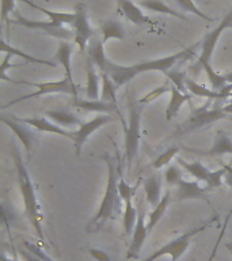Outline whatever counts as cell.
Listing matches in <instances>:
<instances>
[{
	"label": "cell",
	"instance_id": "31",
	"mask_svg": "<svg viewBox=\"0 0 232 261\" xmlns=\"http://www.w3.org/2000/svg\"><path fill=\"white\" fill-rule=\"evenodd\" d=\"M19 254L24 261H54L48 253L33 242H24L23 248L19 249Z\"/></svg>",
	"mask_w": 232,
	"mask_h": 261
},
{
	"label": "cell",
	"instance_id": "44",
	"mask_svg": "<svg viewBox=\"0 0 232 261\" xmlns=\"http://www.w3.org/2000/svg\"><path fill=\"white\" fill-rule=\"evenodd\" d=\"M11 55H4V59L3 61H2V64H0V81H8L10 82V79L7 77V75H6V71H7L8 68H12V67H18V65L20 64H11L10 63V60H11Z\"/></svg>",
	"mask_w": 232,
	"mask_h": 261
},
{
	"label": "cell",
	"instance_id": "38",
	"mask_svg": "<svg viewBox=\"0 0 232 261\" xmlns=\"http://www.w3.org/2000/svg\"><path fill=\"white\" fill-rule=\"evenodd\" d=\"M166 76L167 79L172 82V85L177 86L181 91L186 93V73L182 72V71H177V69H174V71H167Z\"/></svg>",
	"mask_w": 232,
	"mask_h": 261
},
{
	"label": "cell",
	"instance_id": "15",
	"mask_svg": "<svg viewBox=\"0 0 232 261\" xmlns=\"http://www.w3.org/2000/svg\"><path fill=\"white\" fill-rule=\"evenodd\" d=\"M187 150L198 155L211 156V158H219L223 155H232V139L224 130H219L216 134L213 144L209 150H191V148H187Z\"/></svg>",
	"mask_w": 232,
	"mask_h": 261
},
{
	"label": "cell",
	"instance_id": "30",
	"mask_svg": "<svg viewBox=\"0 0 232 261\" xmlns=\"http://www.w3.org/2000/svg\"><path fill=\"white\" fill-rule=\"evenodd\" d=\"M2 52L4 55H11V56H19L22 59L27 61V63H34V64H44V65H48V67H57V63L56 61H49V60H44V59H38V57L33 56V55H27V53L22 52L19 49L14 48L10 45V42L6 41V38H2Z\"/></svg>",
	"mask_w": 232,
	"mask_h": 261
},
{
	"label": "cell",
	"instance_id": "4",
	"mask_svg": "<svg viewBox=\"0 0 232 261\" xmlns=\"http://www.w3.org/2000/svg\"><path fill=\"white\" fill-rule=\"evenodd\" d=\"M141 114L142 103L140 101H129V113L128 121L124 122L125 129V162L128 170H130L132 162L136 158L141 138Z\"/></svg>",
	"mask_w": 232,
	"mask_h": 261
},
{
	"label": "cell",
	"instance_id": "28",
	"mask_svg": "<svg viewBox=\"0 0 232 261\" xmlns=\"http://www.w3.org/2000/svg\"><path fill=\"white\" fill-rule=\"evenodd\" d=\"M20 2H23L27 6L33 8H37V10H40L44 14L49 16V20H53V22H56V23L64 24V26H69V24H73L75 22V12H59V11H50L48 8H44L38 6V4L33 3L32 0H20Z\"/></svg>",
	"mask_w": 232,
	"mask_h": 261
},
{
	"label": "cell",
	"instance_id": "12",
	"mask_svg": "<svg viewBox=\"0 0 232 261\" xmlns=\"http://www.w3.org/2000/svg\"><path fill=\"white\" fill-rule=\"evenodd\" d=\"M114 118L110 116V114H97L95 117L91 118L90 121L83 122L79 129L73 132V147H75V152L79 156L80 155V151L84 146V143L87 142V139L91 136V135L98 130L101 126L109 124V122L113 121Z\"/></svg>",
	"mask_w": 232,
	"mask_h": 261
},
{
	"label": "cell",
	"instance_id": "36",
	"mask_svg": "<svg viewBox=\"0 0 232 261\" xmlns=\"http://www.w3.org/2000/svg\"><path fill=\"white\" fill-rule=\"evenodd\" d=\"M164 179H166L167 185H170V187H172V185L177 187L182 181V170L179 169L178 163L170 165V166L167 167L166 171H164Z\"/></svg>",
	"mask_w": 232,
	"mask_h": 261
},
{
	"label": "cell",
	"instance_id": "50",
	"mask_svg": "<svg viewBox=\"0 0 232 261\" xmlns=\"http://www.w3.org/2000/svg\"><path fill=\"white\" fill-rule=\"evenodd\" d=\"M225 249H227L228 252H229V254L232 256V241L231 242H227V244H225Z\"/></svg>",
	"mask_w": 232,
	"mask_h": 261
},
{
	"label": "cell",
	"instance_id": "18",
	"mask_svg": "<svg viewBox=\"0 0 232 261\" xmlns=\"http://www.w3.org/2000/svg\"><path fill=\"white\" fill-rule=\"evenodd\" d=\"M103 44H105V41L93 37L91 41L89 42V46H87V57L93 61V64L97 67L99 73L105 72L106 67H107V63H109L110 60V59H107V56L105 55Z\"/></svg>",
	"mask_w": 232,
	"mask_h": 261
},
{
	"label": "cell",
	"instance_id": "5",
	"mask_svg": "<svg viewBox=\"0 0 232 261\" xmlns=\"http://www.w3.org/2000/svg\"><path fill=\"white\" fill-rule=\"evenodd\" d=\"M217 220H219V216L213 215L211 220H208V222L202 223L201 226H198V227L191 228L190 231L185 232V234H182V236L178 237V238H175V240H171L170 242H167L166 245H163L162 248H159L158 250H155L151 256H148L142 261H155L158 260V258H160L162 256H170L172 261H178L179 258L187 252V249L190 246L191 240H193L197 234L202 232L204 230H207L208 227H211L212 224L215 223V222H217Z\"/></svg>",
	"mask_w": 232,
	"mask_h": 261
},
{
	"label": "cell",
	"instance_id": "47",
	"mask_svg": "<svg viewBox=\"0 0 232 261\" xmlns=\"http://www.w3.org/2000/svg\"><path fill=\"white\" fill-rule=\"evenodd\" d=\"M224 110H225L228 114H232V99H229V101L224 105Z\"/></svg>",
	"mask_w": 232,
	"mask_h": 261
},
{
	"label": "cell",
	"instance_id": "14",
	"mask_svg": "<svg viewBox=\"0 0 232 261\" xmlns=\"http://www.w3.org/2000/svg\"><path fill=\"white\" fill-rule=\"evenodd\" d=\"M172 199L175 201H183V200H202L211 204L209 201V193L207 188H202L199 185V181H187L182 179L177 185V189L174 191Z\"/></svg>",
	"mask_w": 232,
	"mask_h": 261
},
{
	"label": "cell",
	"instance_id": "27",
	"mask_svg": "<svg viewBox=\"0 0 232 261\" xmlns=\"http://www.w3.org/2000/svg\"><path fill=\"white\" fill-rule=\"evenodd\" d=\"M177 163H178L179 166L183 167L185 170L191 175V177H194L195 181H199V182H205L207 184L208 177L211 174V170L207 169V167L204 166L202 163L199 162V161H194V162H186L185 159L182 158H177Z\"/></svg>",
	"mask_w": 232,
	"mask_h": 261
},
{
	"label": "cell",
	"instance_id": "24",
	"mask_svg": "<svg viewBox=\"0 0 232 261\" xmlns=\"http://www.w3.org/2000/svg\"><path fill=\"white\" fill-rule=\"evenodd\" d=\"M144 192H146L147 201L156 207L160 200H162V177L159 175H152L150 178L144 181Z\"/></svg>",
	"mask_w": 232,
	"mask_h": 261
},
{
	"label": "cell",
	"instance_id": "8",
	"mask_svg": "<svg viewBox=\"0 0 232 261\" xmlns=\"http://www.w3.org/2000/svg\"><path fill=\"white\" fill-rule=\"evenodd\" d=\"M16 19H10V23L19 24V26H23V28L33 29V30H38V32H44L45 34H48L50 37H56V38H60V40L68 41L71 38H73V32L68 26H64V24L56 23L53 20H33L27 19L22 16L18 11H15Z\"/></svg>",
	"mask_w": 232,
	"mask_h": 261
},
{
	"label": "cell",
	"instance_id": "29",
	"mask_svg": "<svg viewBox=\"0 0 232 261\" xmlns=\"http://www.w3.org/2000/svg\"><path fill=\"white\" fill-rule=\"evenodd\" d=\"M171 200H172V193L170 191H166V193L163 195L162 200H160V203L148 215V220H147V228H148V231H152V228L160 222V219L164 215V212L167 211V207H168Z\"/></svg>",
	"mask_w": 232,
	"mask_h": 261
},
{
	"label": "cell",
	"instance_id": "25",
	"mask_svg": "<svg viewBox=\"0 0 232 261\" xmlns=\"http://www.w3.org/2000/svg\"><path fill=\"white\" fill-rule=\"evenodd\" d=\"M186 89L187 91L191 94V95H195V97H202L208 98L209 101H225L227 98L224 97L223 94H220L219 91H215L213 89H208L205 86L198 85L195 83L193 79L187 76L186 77Z\"/></svg>",
	"mask_w": 232,
	"mask_h": 261
},
{
	"label": "cell",
	"instance_id": "10",
	"mask_svg": "<svg viewBox=\"0 0 232 261\" xmlns=\"http://www.w3.org/2000/svg\"><path fill=\"white\" fill-rule=\"evenodd\" d=\"M73 41L79 46L80 52H84L89 46V42L94 37V30L91 28L87 14V7L84 3H77L75 6V22H73Z\"/></svg>",
	"mask_w": 232,
	"mask_h": 261
},
{
	"label": "cell",
	"instance_id": "39",
	"mask_svg": "<svg viewBox=\"0 0 232 261\" xmlns=\"http://www.w3.org/2000/svg\"><path fill=\"white\" fill-rule=\"evenodd\" d=\"M177 2H178L179 7L182 8L185 12H191V14H194V15L199 16V18L204 20H209V22H212V20H213V18L208 16L207 14H204L202 11H199V8L195 6V3L193 2V0H177Z\"/></svg>",
	"mask_w": 232,
	"mask_h": 261
},
{
	"label": "cell",
	"instance_id": "6",
	"mask_svg": "<svg viewBox=\"0 0 232 261\" xmlns=\"http://www.w3.org/2000/svg\"><path fill=\"white\" fill-rule=\"evenodd\" d=\"M197 46L198 45H193L190 48L183 49L181 52L170 55V56L160 57V59H155V60L141 61L137 64L129 65L130 73H132L133 79L137 76L138 73L148 72V71H160V72L166 73L167 71H171V68H174L175 65L179 64V63L194 59Z\"/></svg>",
	"mask_w": 232,
	"mask_h": 261
},
{
	"label": "cell",
	"instance_id": "45",
	"mask_svg": "<svg viewBox=\"0 0 232 261\" xmlns=\"http://www.w3.org/2000/svg\"><path fill=\"white\" fill-rule=\"evenodd\" d=\"M87 252L90 253V256L93 257L94 260L97 261H111V257L105 252V250H101V249L97 248H89Z\"/></svg>",
	"mask_w": 232,
	"mask_h": 261
},
{
	"label": "cell",
	"instance_id": "20",
	"mask_svg": "<svg viewBox=\"0 0 232 261\" xmlns=\"http://www.w3.org/2000/svg\"><path fill=\"white\" fill-rule=\"evenodd\" d=\"M73 106L80 110H85V112H95L99 114H110L113 112H117V105L109 103V102L102 101L99 99H75L73 101Z\"/></svg>",
	"mask_w": 232,
	"mask_h": 261
},
{
	"label": "cell",
	"instance_id": "43",
	"mask_svg": "<svg viewBox=\"0 0 232 261\" xmlns=\"http://www.w3.org/2000/svg\"><path fill=\"white\" fill-rule=\"evenodd\" d=\"M231 216H232V211H229V214H228V215L225 216V220H224V224H223V226H221V231H220V234H219V238H217L215 246H213V249H212V253H211V256H209V258H208V261H213V260H215L216 253H217V249H219L220 242H221L224 234H225V230H227V226H228V223H229V219H231Z\"/></svg>",
	"mask_w": 232,
	"mask_h": 261
},
{
	"label": "cell",
	"instance_id": "34",
	"mask_svg": "<svg viewBox=\"0 0 232 261\" xmlns=\"http://www.w3.org/2000/svg\"><path fill=\"white\" fill-rule=\"evenodd\" d=\"M101 99L102 101L109 102V103H113V105H117V99H115V90H117V87L114 85V82L111 81V77L106 72L101 73Z\"/></svg>",
	"mask_w": 232,
	"mask_h": 261
},
{
	"label": "cell",
	"instance_id": "46",
	"mask_svg": "<svg viewBox=\"0 0 232 261\" xmlns=\"http://www.w3.org/2000/svg\"><path fill=\"white\" fill-rule=\"evenodd\" d=\"M223 165L227 169V173H225V177H224V182L227 184L228 188L232 191V165H225V163H223Z\"/></svg>",
	"mask_w": 232,
	"mask_h": 261
},
{
	"label": "cell",
	"instance_id": "37",
	"mask_svg": "<svg viewBox=\"0 0 232 261\" xmlns=\"http://www.w3.org/2000/svg\"><path fill=\"white\" fill-rule=\"evenodd\" d=\"M178 147H170V148H167L164 152H162L158 158L155 159L154 163H152V166H154L155 169H162L163 166H167V165L171 162V159L178 154Z\"/></svg>",
	"mask_w": 232,
	"mask_h": 261
},
{
	"label": "cell",
	"instance_id": "7",
	"mask_svg": "<svg viewBox=\"0 0 232 261\" xmlns=\"http://www.w3.org/2000/svg\"><path fill=\"white\" fill-rule=\"evenodd\" d=\"M20 85H28L33 86V87H37V91L30 94H24V95H20L19 98H16L14 101L8 102L7 105L3 106V109L6 108H10V106L15 105V103H19L22 101H27V99H32V98H37L44 95V94H69L72 95L75 99H77V87L79 85H76L73 79L65 76L64 79L57 82H45V83H32V82H19Z\"/></svg>",
	"mask_w": 232,
	"mask_h": 261
},
{
	"label": "cell",
	"instance_id": "2",
	"mask_svg": "<svg viewBox=\"0 0 232 261\" xmlns=\"http://www.w3.org/2000/svg\"><path fill=\"white\" fill-rule=\"evenodd\" d=\"M102 159L107 165V185H106L105 195L101 201V205L98 208V212L87 226L89 231L101 230L107 222L115 219L122 212V207H125L118 192V175H120L118 169H115L113 159L110 158L109 155H103Z\"/></svg>",
	"mask_w": 232,
	"mask_h": 261
},
{
	"label": "cell",
	"instance_id": "19",
	"mask_svg": "<svg viewBox=\"0 0 232 261\" xmlns=\"http://www.w3.org/2000/svg\"><path fill=\"white\" fill-rule=\"evenodd\" d=\"M190 98H191V94L183 93V91H181V90H179L177 86L171 85L170 101H168V105H167V109H166L167 121H170V120H172V118L177 117L183 103L190 102Z\"/></svg>",
	"mask_w": 232,
	"mask_h": 261
},
{
	"label": "cell",
	"instance_id": "51",
	"mask_svg": "<svg viewBox=\"0 0 232 261\" xmlns=\"http://www.w3.org/2000/svg\"><path fill=\"white\" fill-rule=\"evenodd\" d=\"M229 98H232V93H231V94H229Z\"/></svg>",
	"mask_w": 232,
	"mask_h": 261
},
{
	"label": "cell",
	"instance_id": "17",
	"mask_svg": "<svg viewBox=\"0 0 232 261\" xmlns=\"http://www.w3.org/2000/svg\"><path fill=\"white\" fill-rule=\"evenodd\" d=\"M20 120L28 125H32L33 128H36L37 130H40V132L60 135V136H64L67 139H73V132L65 130L64 128L56 125L54 122H52L46 117H24L20 118Z\"/></svg>",
	"mask_w": 232,
	"mask_h": 261
},
{
	"label": "cell",
	"instance_id": "16",
	"mask_svg": "<svg viewBox=\"0 0 232 261\" xmlns=\"http://www.w3.org/2000/svg\"><path fill=\"white\" fill-rule=\"evenodd\" d=\"M117 6L118 11L136 26H151V24H154V20L148 18L141 11V7L134 4L132 0H117Z\"/></svg>",
	"mask_w": 232,
	"mask_h": 261
},
{
	"label": "cell",
	"instance_id": "32",
	"mask_svg": "<svg viewBox=\"0 0 232 261\" xmlns=\"http://www.w3.org/2000/svg\"><path fill=\"white\" fill-rule=\"evenodd\" d=\"M99 32L103 36L102 40L107 41L111 40V38H117V40H124V37H125V29H124V24L120 22V20L115 19H110L106 20L105 23L102 24L101 29H99Z\"/></svg>",
	"mask_w": 232,
	"mask_h": 261
},
{
	"label": "cell",
	"instance_id": "3",
	"mask_svg": "<svg viewBox=\"0 0 232 261\" xmlns=\"http://www.w3.org/2000/svg\"><path fill=\"white\" fill-rule=\"evenodd\" d=\"M229 114L224 110V105H220V103L213 105V101L211 99V101H208L201 108L193 109L190 116L182 124L178 125V128H177V135L182 136V135L191 134L194 130H198L201 128L211 125V124L219 121V120L227 118Z\"/></svg>",
	"mask_w": 232,
	"mask_h": 261
},
{
	"label": "cell",
	"instance_id": "22",
	"mask_svg": "<svg viewBox=\"0 0 232 261\" xmlns=\"http://www.w3.org/2000/svg\"><path fill=\"white\" fill-rule=\"evenodd\" d=\"M101 75V73H99ZM99 75H98L97 67L93 64V61L89 57L85 59V76H87V85H85V94L87 99H99L101 87H99Z\"/></svg>",
	"mask_w": 232,
	"mask_h": 261
},
{
	"label": "cell",
	"instance_id": "41",
	"mask_svg": "<svg viewBox=\"0 0 232 261\" xmlns=\"http://www.w3.org/2000/svg\"><path fill=\"white\" fill-rule=\"evenodd\" d=\"M15 2L16 0H2V11H0V19L2 22L7 23V29L10 26V14L15 12Z\"/></svg>",
	"mask_w": 232,
	"mask_h": 261
},
{
	"label": "cell",
	"instance_id": "21",
	"mask_svg": "<svg viewBox=\"0 0 232 261\" xmlns=\"http://www.w3.org/2000/svg\"><path fill=\"white\" fill-rule=\"evenodd\" d=\"M45 116L61 128H72V126H80L83 124L76 114L69 110L50 109L45 112Z\"/></svg>",
	"mask_w": 232,
	"mask_h": 261
},
{
	"label": "cell",
	"instance_id": "48",
	"mask_svg": "<svg viewBox=\"0 0 232 261\" xmlns=\"http://www.w3.org/2000/svg\"><path fill=\"white\" fill-rule=\"evenodd\" d=\"M2 261H19V260H18L16 257H12V258H11V257H10V258H8V257L6 256V254H4V253H3V254H2Z\"/></svg>",
	"mask_w": 232,
	"mask_h": 261
},
{
	"label": "cell",
	"instance_id": "11",
	"mask_svg": "<svg viewBox=\"0 0 232 261\" xmlns=\"http://www.w3.org/2000/svg\"><path fill=\"white\" fill-rule=\"evenodd\" d=\"M0 121L3 122L4 125H7L10 129L15 134V136L19 139L22 144H23L24 150L27 152V159H30V154H32L33 143H34V139H36V134H34V129L32 125H28L26 122H23L19 117H15V116H6V114H0Z\"/></svg>",
	"mask_w": 232,
	"mask_h": 261
},
{
	"label": "cell",
	"instance_id": "42",
	"mask_svg": "<svg viewBox=\"0 0 232 261\" xmlns=\"http://www.w3.org/2000/svg\"><path fill=\"white\" fill-rule=\"evenodd\" d=\"M170 87L171 85L168 83V82H166L164 85H162L160 87H156V89L154 90V91H151V93H148L144 98H141L140 99V103H148L150 101H154V99H156V98H159L162 94H166V93H170Z\"/></svg>",
	"mask_w": 232,
	"mask_h": 261
},
{
	"label": "cell",
	"instance_id": "49",
	"mask_svg": "<svg viewBox=\"0 0 232 261\" xmlns=\"http://www.w3.org/2000/svg\"><path fill=\"white\" fill-rule=\"evenodd\" d=\"M224 77H225V82H227V83H232V71H229L228 73H225V75H224Z\"/></svg>",
	"mask_w": 232,
	"mask_h": 261
},
{
	"label": "cell",
	"instance_id": "1",
	"mask_svg": "<svg viewBox=\"0 0 232 261\" xmlns=\"http://www.w3.org/2000/svg\"><path fill=\"white\" fill-rule=\"evenodd\" d=\"M10 152H11L12 161H14V166H15L16 178H18V185H19L20 195H22V200H23L24 207V215L27 218L28 223L32 224V227L36 231V236L38 237V240L44 241V228H42V222H44V215L41 212V205L37 197V191L33 182L28 169L26 166V163L22 159V154H20L19 148L15 143H11L10 147Z\"/></svg>",
	"mask_w": 232,
	"mask_h": 261
},
{
	"label": "cell",
	"instance_id": "13",
	"mask_svg": "<svg viewBox=\"0 0 232 261\" xmlns=\"http://www.w3.org/2000/svg\"><path fill=\"white\" fill-rule=\"evenodd\" d=\"M138 215L137 222H136V227L132 234V242L129 245V250L126 257L128 258H136L138 256V253L141 252V248L144 246V242L148 236V228H147V211L144 204L140 201L138 203Z\"/></svg>",
	"mask_w": 232,
	"mask_h": 261
},
{
	"label": "cell",
	"instance_id": "23",
	"mask_svg": "<svg viewBox=\"0 0 232 261\" xmlns=\"http://www.w3.org/2000/svg\"><path fill=\"white\" fill-rule=\"evenodd\" d=\"M72 44L68 42V41L61 40L60 44H59V48H57V52L54 55V61H56L57 64L63 65V68H64L65 76L71 77L73 79L72 76Z\"/></svg>",
	"mask_w": 232,
	"mask_h": 261
},
{
	"label": "cell",
	"instance_id": "26",
	"mask_svg": "<svg viewBox=\"0 0 232 261\" xmlns=\"http://www.w3.org/2000/svg\"><path fill=\"white\" fill-rule=\"evenodd\" d=\"M138 6L141 8H146L147 11L152 12H159V14H164V15L174 16V18H178V19L185 20L186 16L179 14L178 11H175L174 8H171L168 4H166L163 0H140L138 2Z\"/></svg>",
	"mask_w": 232,
	"mask_h": 261
},
{
	"label": "cell",
	"instance_id": "9",
	"mask_svg": "<svg viewBox=\"0 0 232 261\" xmlns=\"http://www.w3.org/2000/svg\"><path fill=\"white\" fill-rule=\"evenodd\" d=\"M227 29H232V11H229L227 15L224 16V19L217 24V28H215L211 33H207L204 40L201 41V55L197 57V65L204 67V65L211 64L212 55L215 52L217 41L221 37L224 30Z\"/></svg>",
	"mask_w": 232,
	"mask_h": 261
},
{
	"label": "cell",
	"instance_id": "40",
	"mask_svg": "<svg viewBox=\"0 0 232 261\" xmlns=\"http://www.w3.org/2000/svg\"><path fill=\"white\" fill-rule=\"evenodd\" d=\"M225 173H227V169H225L224 165L220 167L219 170H211V174H209L207 181L208 189H213V188L221 187V185H223L224 177H225Z\"/></svg>",
	"mask_w": 232,
	"mask_h": 261
},
{
	"label": "cell",
	"instance_id": "35",
	"mask_svg": "<svg viewBox=\"0 0 232 261\" xmlns=\"http://www.w3.org/2000/svg\"><path fill=\"white\" fill-rule=\"evenodd\" d=\"M118 174H120V179H118V192H120V196H121L122 201H124V204H125L126 201L133 200L134 195H136V191H137V185L130 187L129 184L126 182L125 179H124L121 173V165H120V167H118Z\"/></svg>",
	"mask_w": 232,
	"mask_h": 261
},
{
	"label": "cell",
	"instance_id": "33",
	"mask_svg": "<svg viewBox=\"0 0 232 261\" xmlns=\"http://www.w3.org/2000/svg\"><path fill=\"white\" fill-rule=\"evenodd\" d=\"M137 215L138 211L134 208L133 200L126 201L125 207H124V220H122L124 232H125L126 236L133 234V230L136 227V222H137Z\"/></svg>",
	"mask_w": 232,
	"mask_h": 261
}]
</instances>
